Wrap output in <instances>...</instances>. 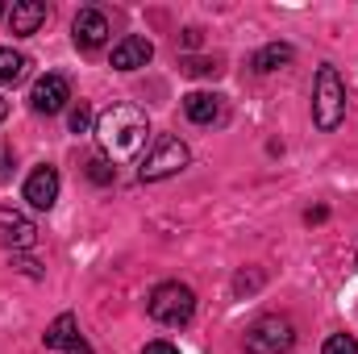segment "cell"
Instances as JSON below:
<instances>
[{
	"instance_id": "obj_19",
	"label": "cell",
	"mask_w": 358,
	"mask_h": 354,
	"mask_svg": "<svg viewBox=\"0 0 358 354\" xmlns=\"http://www.w3.org/2000/svg\"><path fill=\"white\" fill-rule=\"evenodd\" d=\"M88 129H96V117H92V108L80 100L76 108H71V134H88Z\"/></svg>"
},
{
	"instance_id": "obj_5",
	"label": "cell",
	"mask_w": 358,
	"mask_h": 354,
	"mask_svg": "<svg viewBox=\"0 0 358 354\" xmlns=\"http://www.w3.org/2000/svg\"><path fill=\"white\" fill-rule=\"evenodd\" d=\"M296 346V325L287 317H259L246 330V354H287Z\"/></svg>"
},
{
	"instance_id": "obj_18",
	"label": "cell",
	"mask_w": 358,
	"mask_h": 354,
	"mask_svg": "<svg viewBox=\"0 0 358 354\" xmlns=\"http://www.w3.org/2000/svg\"><path fill=\"white\" fill-rule=\"evenodd\" d=\"M321 354H358V338L355 334H329Z\"/></svg>"
},
{
	"instance_id": "obj_12",
	"label": "cell",
	"mask_w": 358,
	"mask_h": 354,
	"mask_svg": "<svg viewBox=\"0 0 358 354\" xmlns=\"http://www.w3.org/2000/svg\"><path fill=\"white\" fill-rule=\"evenodd\" d=\"M42 25H46V4H42V0H21V4L8 8V29H13L17 38H29V34H38Z\"/></svg>"
},
{
	"instance_id": "obj_15",
	"label": "cell",
	"mask_w": 358,
	"mask_h": 354,
	"mask_svg": "<svg viewBox=\"0 0 358 354\" xmlns=\"http://www.w3.org/2000/svg\"><path fill=\"white\" fill-rule=\"evenodd\" d=\"M25 71H29V59L21 55V50H13V46H0V84H21L25 80Z\"/></svg>"
},
{
	"instance_id": "obj_2",
	"label": "cell",
	"mask_w": 358,
	"mask_h": 354,
	"mask_svg": "<svg viewBox=\"0 0 358 354\" xmlns=\"http://www.w3.org/2000/svg\"><path fill=\"white\" fill-rule=\"evenodd\" d=\"M313 121L325 134L346 121V84H342L338 67H329V63L317 71V84H313Z\"/></svg>"
},
{
	"instance_id": "obj_22",
	"label": "cell",
	"mask_w": 358,
	"mask_h": 354,
	"mask_svg": "<svg viewBox=\"0 0 358 354\" xmlns=\"http://www.w3.org/2000/svg\"><path fill=\"white\" fill-rule=\"evenodd\" d=\"M8 167H13V155H8V146H0V179L8 176Z\"/></svg>"
},
{
	"instance_id": "obj_3",
	"label": "cell",
	"mask_w": 358,
	"mask_h": 354,
	"mask_svg": "<svg viewBox=\"0 0 358 354\" xmlns=\"http://www.w3.org/2000/svg\"><path fill=\"white\" fill-rule=\"evenodd\" d=\"M146 313L159 321V325H187L192 317H196V292L187 288V283H179V279H167V283H159L155 292H150V300H146Z\"/></svg>"
},
{
	"instance_id": "obj_24",
	"label": "cell",
	"mask_w": 358,
	"mask_h": 354,
	"mask_svg": "<svg viewBox=\"0 0 358 354\" xmlns=\"http://www.w3.org/2000/svg\"><path fill=\"white\" fill-rule=\"evenodd\" d=\"M4 117H8V100L0 96V121H4Z\"/></svg>"
},
{
	"instance_id": "obj_20",
	"label": "cell",
	"mask_w": 358,
	"mask_h": 354,
	"mask_svg": "<svg viewBox=\"0 0 358 354\" xmlns=\"http://www.w3.org/2000/svg\"><path fill=\"white\" fill-rule=\"evenodd\" d=\"M88 179L92 183H113V163L100 155V159H88Z\"/></svg>"
},
{
	"instance_id": "obj_16",
	"label": "cell",
	"mask_w": 358,
	"mask_h": 354,
	"mask_svg": "<svg viewBox=\"0 0 358 354\" xmlns=\"http://www.w3.org/2000/svg\"><path fill=\"white\" fill-rule=\"evenodd\" d=\"M179 71H183V76H192V80H204V76H217V71H221V63H217V59H183V63H179Z\"/></svg>"
},
{
	"instance_id": "obj_21",
	"label": "cell",
	"mask_w": 358,
	"mask_h": 354,
	"mask_svg": "<svg viewBox=\"0 0 358 354\" xmlns=\"http://www.w3.org/2000/svg\"><path fill=\"white\" fill-rule=\"evenodd\" d=\"M142 354H179L176 346H171V342H163V338H159V342H146V351Z\"/></svg>"
},
{
	"instance_id": "obj_17",
	"label": "cell",
	"mask_w": 358,
	"mask_h": 354,
	"mask_svg": "<svg viewBox=\"0 0 358 354\" xmlns=\"http://www.w3.org/2000/svg\"><path fill=\"white\" fill-rule=\"evenodd\" d=\"M263 271L259 267H250V271H238V279H234V296H250L255 288H263Z\"/></svg>"
},
{
	"instance_id": "obj_13",
	"label": "cell",
	"mask_w": 358,
	"mask_h": 354,
	"mask_svg": "<svg viewBox=\"0 0 358 354\" xmlns=\"http://www.w3.org/2000/svg\"><path fill=\"white\" fill-rule=\"evenodd\" d=\"M183 113H187V121H196V125H217L221 113H225V104H221L217 92H187V96H183Z\"/></svg>"
},
{
	"instance_id": "obj_9",
	"label": "cell",
	"mask_w": 358,
	"mask_h": 354,
	"mask_svg": "<svg viewBox=\"0 0 358 354\" xmlns=\"http://www.w3.org/2000/svg\"><path fill=\"white\" fill-rule=\"evenodd\" d=\"M25 200H29V208L50 213L55 200H59V171H55V167H38V171H29V179H25Z\"/></svg>"
},
{
	"instance_id": "obj_8",
	"label": "cell",
	"mask_w": 358,
	"mask_h": 354,
	"mask_svg": "<svg viewBox=\"0 0 358 354\" xmlns=\"http://www.w3.org/2000/svg\"><path fill=\"white\" fill-rule=\"evenodd\" d=\"M0 242H4V246H13V250H29V246L38 242V225H34L25 213H17V208L0 204Z\"/></svg>"
},
{
	"instance_id": "obj_6",
	"label": "cell",
	"mask_w": 358,
	"mask_h": 354,
	"mask_svg": "<svg viewBox=\"0 0 358 354\" xmlns=\"http://www.w3.org/2000/svg\"><path fill=\"white\" fill-rule=\"evenodd\" d=\"M67 100H71V84H67V76H59V71L42 76V80L29 88V108H34V113H42V117L63 113V108H67Z\"/></svg>"
},
{
	"instance_id": "obj_7",
	"label": "cell",
	"mask_w": 358,
	"mask_h": 354,
	"mask_svg": "<svg viewBox=\"0 0 358 354\" xmlns=\"http://www.w3.org/2000/svg\"><path fill=\"white\" fill-rule=\"evenodd\" d=\"M71 38L80 50H100L108 42V17L100 8H80L76 21H71Z\"/></svg>"
},
{
	"instance_id": "obj_4",
	"label": "cell",
	"mask_w": 358,
	"mask_h": 354,
	"mask_svg": "<svg viewBox=\"0 0 358 354\" xmlns=\"http://www.w3.org/2000/svg\"><path fill=\"white\" fill-rule=\"evenodd\" d=\"M187 146L179 142V138H171V134H163L155 146H150V155L142 159V167H138V176H142V183H159V179H171L179 176L183 167H187Z\"/></svg>"
},
{
	"instance_id": "obj_25",
	"label": "cell",
	"mask_w": 358,
	"mask_h": 354,
	"mask_svg": "<svg viewBox=\"0 0 358 354\" xmlns=\"http://www.w3.org/2000/svg\"><path fill=\"white\" fill-rule=\"evenodd\" d=\"M0 13H4V4H0ZM4 17H8V13H4Z\"/></svg>"
},
{
	"instance_id": "obj_14",
	"label": "cell",
	"mask_w": 358,
	"mask_h": 354,
	"mask_svg": "<svg viewBox=\"0 0 358 354\" xmlns=\"http://www.w3.org/2000/svg\"><path fill=\"white\" fill-rule=\"evenodd\" d=\"M296 59V50L287 46V42H271V46H263L255 59H250V67L259 71V76H271V71H279V67H287Z\"/></svg>"
},
{
	"instance_id": "obj_11",
	"label": "cell",
	"mask_w": 358,
	"mask_h": 354,
	"mask_svg": "<svg viewBox=\"0 0 358 354\" xmlns=\"http://www.w3.org/2000/svg\"><path fill=\"white\" fill-rule=\"evenodd\" d=\"M155 59V46H150V38H142V34H129V38H121L117 46H113V67L117 71H138V67H146Z\"/></svg>"
},
{
	"instance_id": "obj_10",
	"label": "cell",
	"mask_w": 358,
	"mask_h": 354,
	"mask_svg": "<svg viewBox=\"0 0 358 354\" xmlns=\"http://www.w3.org/2000/svg\"><path fill=\"white\" fill-rule=\"evenodd\" d=\"M50 351H67V354H92V346L84 342V334H80V321L71 317V313H63V317H55V325L46 330V338H42Z\"/></svg>"
},
{
	"instance_id": "obj_1",
	"label": "cell",
	"mask_w": 358,
	"mask_h": 354,
	"mask_svg": "<svg viewBox=\"0 0 358 354\" xmlns=\"http://www.w3.org/2000/svg\"><path fill=\"white\" fill-rule=\"evenodd\" d=\"M96 146L108 163H134L142 150H146V138H150V121L138 104H108L100 117H96Z\"/></svg>"
},
{
	"instance_id": "obj_23",
	"label": "cell",
	"mask_w": 358,
	"mask_h": 354,
	"mask_svg": "<svg viewBox=\"0 0 358 354\" xmlns=\"http://www.w3.org/2000/svg\"><path fill=\"white\" fill-rule=\"evenodd\" d=\"M183 46H200V29H183Z\"/></svg>"
}]
</instances>
